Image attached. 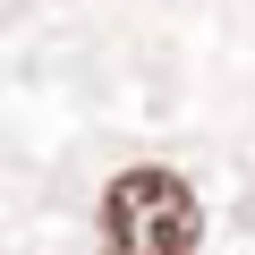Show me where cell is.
<instances>
[{"mask_svg":"<svg viewBox=\"0 0 255 255\" xmlns=\"http://www.w3.org/2000/svg\"><path fill=\"white\" fill-rule=\"evenodd\" d=\"M204 238V204L179 170L136 162L102 187V255H196Z\"/></svg>","mask_w":255,"mask_h":255,"instance_id":"1","label":"cell"}]
</instances>
